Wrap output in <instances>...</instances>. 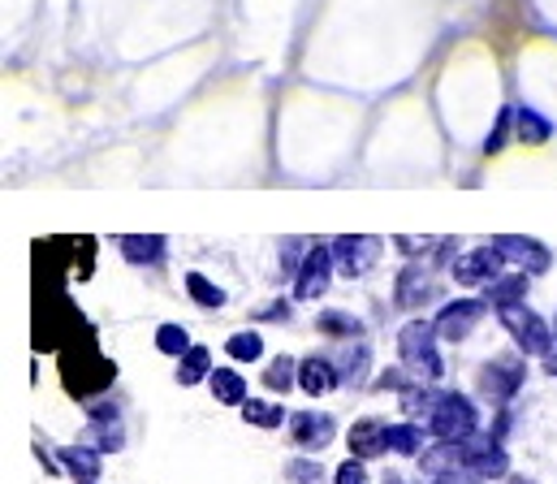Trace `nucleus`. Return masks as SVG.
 Segmentation results:
<instances>
[{
  "label": "nucleus",
  "mask_w": 557,
  "mask_h": 484,
  "mask_svg": "<svg viewBox=\"0 0 557 484\" xmlns=\"http://www.w3.org/2000/svg\"><path fill=\"white\" fill-rule=\"evenodd\" d=\"M428 429L436 433V442H467L480 433V415H475V402L467 394H441L432 415H428Z\"/></svg>",
  "instance_id": "1"
},
{
  "label": "nucleus",
  "mask_w": 557,
  "mask_h": 484,
  "mask_svg": "<svg viewBox=\"0 0 557 484\" xmlns=\"http://www.w3.org/2000/svg\"><path fill=\"white\" fill-rule=\"evenodd\" d=\"M502 324H506V333L515 337V346L523 350V355H554V328L541 321L528 303H510V308H502Z\"/></svg>",
  "instance_id": "2"
},
{
  "label": "nucleus",
  "mask_w": 557,
  "mask_h": 484,
  "mask_svg": "<svg viewBox=\"0 0 557 484\" xmlns=\"http://www.w3.org/2000/svg\"><path fill=\"white\" fill-rule=\"evenodd\" d=\"M436 321H411L398 333V355L407 368H416L419 376L436 381L441 376V359H436Z\"/></svg>",
  "instance_id": "3"
},
{
  "label": "nucleus",
  "mask_w": 557,
  "mask_h": 484,
  "mask_svg": "<svg viewBox=\"0 0 557 484\" xmlns=\"http://www.w3.org/2000/svg\"><path fill=\"white\" fill-rule=\"evenodd\" d=\"M329 247H333V260H337L342 277H363L381 260V238H372V234H342Z\"/></svg>",
  "instance_id": "4"
},
{
  "label": "nucleus",
  "mask_w": 557,
  "mask_h": 484,
  "mask_svg": "<svg viewBox=\"0 0 557 484\" xmlns=\"http://www.w3.org/2000/svg\"><path fill=\"white\" fill-rule=\"evenodd\" d=\"M333 269H337V260H333V247L315 243V247L302 256V264H298V277H294V299H320V295L329 290V277H333Z\"/></svg>",
  "instance_id": "5"
},
{
  "label": "nucleus",
  "mask_w": 557,
  "mask_h": 484,
  "mask_svg": "<svg viewBox=\"0 0 557 484\" xmlns=\"http://www.w3.org/2000/svg\"><path fill=\"white\" fill-rule=\"evenodd\" d=\"M462 450H467V468H471L475 476H484V481H502V476L510 472V459H506V450H502V437L475 433V437L462 442Z\"/></svg>",
  "instance_id": "6"
},
{
  "label": "nucleus",
  "mask_w": 557,
  "mask_h": 484,
  "mask_svg": "<svg viewBox=\"0 0 557 484\" xmlns=\"http://www.w3.org/2000/svg\"><path fill=\"white\" fill-rule=\"evenodd\" d=\"M502 264H506V256L497 247H480L454 264V277H458V286H493L502 277Z\"/></svg>",
  "instance_id": "7"
},
{
  "label": "nucleus",
  "mask_w": 557,
  "mask_h": 484,
  "mask_svg": "<svg viewBox=\"0 0 557 484\" xmlns=\"http://www.w3.org/2000/svg\"><path fill=\"white\" fill-rule=\"evenodd\" d=\"M484 312H488V303H480V299L445 303V308H441V317H436V333H441L445 342H467V337H471V328L480 324Z\"/></svg>",
  "instance_id": "8"
},
{
  "label": "nucleus",
  "mask_w": 557,
  "mask_h": 484,
  "mask_svg": "<svg viewBox=\"0 0 557 484\" xmlns=\"http://www.w3.org/2000/svg\"><path fill=\"white\" fill-rule=\"evenodd\" d=\"M493 247H497L506 260L523 264L528 273H545V269H549V247H545L541 238H528V234H497Z\"/></svg>",
  "instance_id": "9"
},
{
  "label": "nucleus",
  "mask_w": 557,
  "mask_h": 484,
  "mask_svg": "<svg viewBox=\"0 0 557 484\" xmlns=\"http://www.w3.org/2000/svg\"><path fill=\"white\" fill-rule=\"evenodd\" d=\"M419 468H423L428 476L445 481V476H454V472H467V450H462V442H436L432 450H423Z\"/></svg>",
  "instance_id": "10"
},
{
  "label": "nucleus",
  "mask_w": 557,
  "mask_h": 484,
  "mask_svg": "<svg viewBox=\"0 0 557 484\" xmlns=\"http://www.w3.org/2000/svg\"><path fill=\"white\" fill-rule=\"evenodd\" d=\"M298 389L311 394V398L333 394V389H337V368H333V359H320V355L302 359V363H298Z\"/></svg>",
  "instance_id": "11"
},
{
  "label": "nucleus",
  "mask_w": 557,
  "mask_h": 484,
  "mask_svg": "<svg viewBox=\"0 0 557 484\" xmlns=\"http://www.w3.org/2000/svg\"><path fill=\"white\" fill-rule=\"evenodd\" d=\"M389 450V424L381 420H359L350 429V455L355 459H381Z\"/></svg>",
  "instance_id": "12"
},
{
  "label": "nucleus",
  "mask_w": 557,
  "mask_h": 484,
  "mask_svg": "<svg viewBox=\"0 0 557 484\" xmlns=\"http://www.w3.org/2000/svg\"><path fill=\"white\" fill-rule=\"evenodd\" d=\"M432 273L423 269V264H407L403 273H398V290H394V299H398V308H423L428 299H432Z\"/></svg>",
  "instance_id": "13"
},
{
  "label": "nucleus",
  "mask_w": 557,
  "mask_h": 484,
  "mask_svg": "<svg viewBox=\"0 0 557 484\" xmlns=\"http://www.w3.org/2000/svg\"><path fill=\"white\" fill-rule=\"evenodd\" d=\"M480 385L488 389V398L497 394V402H506V398L523 385V359H502V363L484 368V372H480Z\"/></svg>",
  "instance_id": "14"
},
{
  "label": "nucleus",
  "mask_w": 557,
  "mask_h": 484,
  "mask_svg": "<svg viewBox=\"0 0 557 484\" xmlns=\"http://www.w3.org/2000/svg\"><path fill=\"white\" fill-rule=\"evenodd\" d=\"M289 433H294V442H298L302 450H320V446L333 442V420H329V415H315V411H298V415L289 420Z\"/></svg>",
  "instance_id": "15"
},
{
  "label": "nucleus",
  "mask_w": 557,
  "mask_h": 484,
  "mask_svg": "<svg viewBox=\"0 0 557 484\" xmlns=\"http://www.w3.org/2000/svg\"><path fill=\"white\" fill-rule=\"evenodd\" d=\"M208 385H212V398L225 402V407H243V402H247V389H251V385L243 381V372H234V368H212Z\"/></svg>",
  "instance_id": "16"
},
{
  "label": "nucleus",
  "mask_w": 557,
  "mask_h": 484,
  "mask_svg": "<svg viewBox=\"0 0 557 484\" xmlns=\"http://www.w3.org/2000/svg\"><path fill=\"white\" fill-rule=\"evenodd\" d=\"M91 442H96V450L104 455V450H122V424H117V411L113 407H91Z\"/></svg>",
  "instance_id": "17"
},
{
  "label": "nucleus",
  "mask_w": 557,
  "mask_h": 484,
  "mask_svg": "<svg viewBox=\"0 0 557 484\" xmlns=\"http://www.w3.org/2000/svg\"><path fill=\"white\" fill-rule=\"evenodd\" d=\"M61 459H65V472L78 484L100 481V450L96 446H70V450H61Z\"/></svg>",
  "instance_id": "18"
},
{
  "label": "nucleus",
  "mask_w": 557,
  "mask_h": 484,
  "mask_svg": "<svg viewBox=\"0 0 557 484\" xmlns=\"http://www.w3.org/2000/svg\"><path fill=\"white\" fill-rule=\"evenodd\" d=\"M117 247H122V256L131 264H156L164 256V238L160 234H122Z\"/></svg>",
  "instance_id": "19"
},
{
  "label": "nucleus",
  "mask_w": 557,
  "mask_h": 484,
  "mask_svg": "<svg viewBox=\"0 0 557 484\" xmlns=\"http://www.w3.org/2000/svg\"><path fill=\"white\" fill-rule=\"evenodd\" d=\"M515 139L528 144V148H541V144L554 139V126L536 109H515Z\"/></svg>",
  "instance_id": "20"
},
{
  "label": "nucleus",
  "mask_w": 557,
  "mask_h": 484,
  "mask_svg": "<svg viewBox=\"0 0 557 484\" xmlns=\"http://www.w3.org/2000/svg\"><path fill=\"white\" fill-rule=\"evenodd\" d=\"M212 376V350L208 346H190L182 359H177V381L182 385H199Z\"/></svg>",
  "instance_id": "21"
},
{
  "label": "nucleus",
  "mask_w": 557,
  "mask_h": 484,
  "mask_svg": "<svg viewBox=\"0 0 557 484\" xmlns=\"http://www.w3.org/2000/svg\"><path fill=\"white\" fill-rule=\"evenodd\" d=\"M523 295H528V273H515V277H497L493 286H488V303L502 312V308H510V303H523Z\"/></svg>",
  "instance_id": "22"
},
{
  "label": "nucleus",
  "mask_w": 557,
  "mask_h": 484,
  "mask_svg": "<svg viewBox=\"0 0 557 484\" xmlns=\"http://www.w3.org/2000/svg\"><path fill=\"white\" fill-rule=\"evenodd\" d=\"M225 355H230L234 363H256V359H264V337H260L256 328H243V333H234V337L225 342Z\"/></svg>",
  "instance_id": "23"
},
{
  "label": "nucleus",
  "mask_w": 557,
  "mask_h": 484,
  "mask_svg": "<svg viewBox=\"0 0 557 484\" xmlns=\"http://www.w3.org/2000/svg\"><path fill=\"white\" fill-rule=\"evenodd\" d=\"M186 295H190L199 308H208V312L225 308V290H221V286H212L203 273H186Z\"/></svg>",
  "instance_id": "24"
},
{
  "label": "nucleus",
  "mask_w": 557,
  "mask_h": 484,
  "mask_svg": "<svg viewBox=\"0 0 557 484\" xmlns=\"http://www.w3.org/2000/svg\"><path fill=\"white\" fill-rule=\"evenodd\" d=\"M243 420L256 424V429H281L285 424V411L277 402H264V398H247L243 402Z\"/></svg>",
  "instance_id": "25"
},
{
  "label": "nucleus",
  "mask_w": 557,
  "mask_h": 484,
  "mask_svg": "<svg viewBox=\"0 0 557 484\" xmlns=\"http://www.w3.org/2000/svg\"><path fill=\"white\" fill-rule=\"evenodd\" d=\"M190 346H195V342H190V333H186L182 324H160V328H156V350H160V355L182 359Z\"/></svg>",
  "instance_id": "26"
},
{
  "label": "nucleus",
  "mask_w": 557,
  "mask_h": 484,
  "mask_svg": "<svg viewBox=\"0 0 557 484\" xmlns=\"http://www.w3.org/2000/svg\"><path fill=\"white\" fill-rule=\"evenodd\" d=\"M294 381H298V368H294L289 355H277V359L264 368V385H269V389H289Z\"/></svg>",
  "instance_id": "27"
},
{
  "label": "nucleus",
  "mask_w": 557,
  "mask_h": 484,
  "mask_svg": "<svg viewBox=\"0 0 557 484\" xmlns=\"http://www.w3.org/2000/svg\"><path fill=\"white\" fill-rule=\"evenodd\" d=\"M419 424H389V450L394 455H419Z\"/></svg>",
  "instance_id": "28"
},
{
  "label": "nucleus",
  "mask_w": 557,
  "mask_h": 484,
  "mask_svg": "<svg viewBox=\"0 0 557 484\" xmlns=\"http://www.w3.org/2000/svg\"><path fill=\"white\" fill-rule=\"evenodd\" d=\"M333 368H337V376H346V381H359V376H363V368H368V346H355V350H346V359H337Z\"/></svg>",
  "instance_id": "29"
},
{
  "label": "nucleus",
  "mask_w": 557,
  "mask_h": 484,
  "mask_svg": "<svg viewBox=\"0 0 557 484\" xmlns=\"http://www.w3.org/2000/svg\"><path fill=\"white\" fill-rule=\"evenodd\" d=\"M510 131H515V109H502V117H497V126H493V135H488V144H484V152H488V157H497Z\"/></svg>",
  "instance_id": "30"
},
{
  "label": "nucleus",
  "mask_w": 557,
  "mask_h": 484,
  "mask_svg": "<svg viewBox=\"0 0 557 484\" xmlns=\"http://www.w3.org/2000/svg\"><path fill=\"white\" fill-rule=\"evenodd\" d=\"M320 328H324V333H359V321L346 317V312H324V317H320Z\"/></svg>",
  "instance_id": "31"
},
{
  "label": "nucleus",
  "mask_w": 557,
  "mask_h": 484,
  "mask_svg": "<svg viewBox=\"0 0 557 484\" xmlns=\"http://www.w3.org/2000/svg\"><path fill=\"white\" fill-rule=\"evenodd\" d=\"M337 484H368V472H363V459H350L337 468Z\"/></svg>",
  "instance_id": "32"
},
{
  "label": "nucleus",
  "mask_w": 557,
  "mask_h": 484,
  "mask_svg": "<svg viewBox=\"0 0 557 484\" xmlns=\"http://www.w3.org/2000/svg\"><path fill=\"white\" fill-rule=\"evenodd\" d=\"M436 484H484V476H475V472L467 468V472H454V476H445V481H436Z\"/></svg>",
  "instance_id": "33"
},
{
  "label": "nucleus",
  "mask_w": 557,
  "mask_h": 484,
  "mask_svg": "<svg viewBox=\"0 0 557 484\" xmlns=\"http://www.w3.org/2000/svg\"><path fill=\"white\" fill-rule=\"evenodd\" d=\"M545 372H549V376H557V355H549V359H545Z\"/></svg>",
  "instance_id": "34"
},
{
  "label": "nucleus",
  "mask_w": 557,
  "mask_h": 484,
  "mask_svg": "<svg viewBox=\"0 0 557 484\" xmlns=\"http://www.w3.org/2000/svg\"><path fill=\"white\" fill-rule=\"evenodd\" d=\"M389 484H403V481H389Z\"/></svg>",
  "instance_id": "35"
},
{
  "label": "nucleus",
  "mask_w": 557,
  "mask_h": 484,
  "mask_svg": "<svg viewBox=\"0 0 557 484\" xmlns=\"http://www.w3.org/2000/svg\"><path fill=\"white\" fill-rule=\"evenodd\" d=\"M554 333H557V328H554Z\"/></svg>",
  "instance_id": "36"
}]
</instances>
